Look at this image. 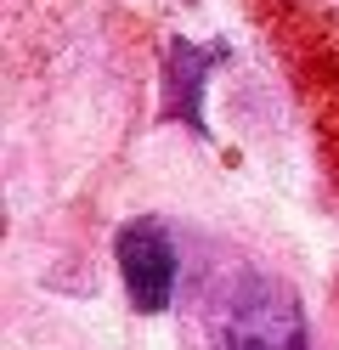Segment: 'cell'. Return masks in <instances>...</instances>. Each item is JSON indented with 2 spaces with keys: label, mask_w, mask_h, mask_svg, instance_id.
I'll list each match as a JSON object with an SVG mask.
<instances>
[{
  "label": "cell",
  "mask_w": 339,
  "mask_h": 350,
  "mask_svg": "<svg viewBox=\"0 0 339 350\" xmlns=\"http://www.w3.org/2000/svg\"><path fill=\"white\" fill-rule=\"evenodd\" d=\"M221 62V51H198L192 40H175L164 57V113L187 119L192 130H203V79Z\"/></svg>",
  "instance_id": "3957f363"
},
{
  "label": "cell",
  "mask_w": 339,
  "mask_h": 350,
  "mask_svg": "<svg viewBox=\"0 0 339 350\" xmlns=\"http://www.w3.org/2000/svg\"><path fill=\"white\" fill-rule=\"evenodd\" d=\"M113 260H119V282H125V299L136 311L142 317L170 311L175 282H181V249H175V237L158 215L125 221L119 237H113Z\"/></svg>",
  "instance_id": "7a4b0ae2"
},
{
  "label": "cell",
  "mask_w": 339,
  "mask_h": 350,
  "mask_svg": "<svg viewBox=\"0 0 339 350\" xmlns=\"http://www.w3.org/2000/svg\"><path fill=\"white\" fill-rule=\"evenodd\" d=\"M210 350H311L300 294L266 266H226L203 294Z\"/></svg>",
  "instance_id": "6da1fadb"
}]
</instances>
